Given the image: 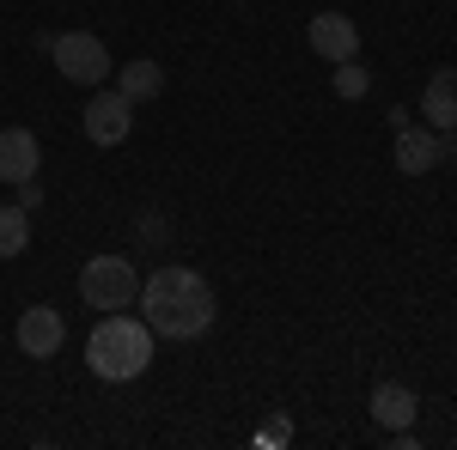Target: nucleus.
Returning a JSON list of instances; mask_svg holds the SVG:
<instances>
[{"instance_id": "nucleus-1", "label": "nucleus", "mask_w": 457, "mask_h": 450, "mask_svg": "<svg viewBox=\"0 0 457 450\" xmlns=\"http://www.w3.org/2000/svg\"><path fill=\"white\" fill-rule=\"evenodd\" d=\"M141 311H146V329L159 335V341H195V335H208L220 305H213V286L195 268H159V274L141 280Z\"/></svg>"}, {"instance_id": "nucleus-2", "label": "nucleus", "mask_w": 457, "mask_h": 450, "mask_svg": "<svg viewBox=\"0 0 457 450\" xmlns=\"http://www.w3.org/2000/svg\"><path fill=\"white\" fill-rule=\"evenodd\" d=\"M153 329H146V316H129V311H104V323L92 329V341H86V365L98 372L104 383H135L153 365Z\"/></svg>"}, {"instance_id": "nucleus-3", "label": "nucleus", "mask_w": 457, "mask_h": 450, "mask_svg": "<svg viewBox=\"0 0 457 450\" xmlns=\"http://www.w3.org/2000/svg\"><path fill=\"white\" fill-rule=\"evenodd\" d=\"M79 299H86V311H129V305L141 299L135 262H129V256H92V262L79 268Z\"/></svg>"}, {"instance_id": "nucleus-4", "label": "nucleus", "mask_w": 457, "mask_h": 450, "mask_svg": "<svg viewBox=\"0 0 457 450\" xmlns=\"http://www.w3.org/2000/svg\"><path fill=\"white\" fill-rule=\"evenodd\" d=\"M49 55H55L62 79L86 86V92H98V86H110V79H116V61H110L104 37H92V31H62L55 43H49Z\"/></svg>"}, {"instance_id": "nucleus-5", "label": "nucleus", "mask_w": 457, "mask_h": 450, "mask_svg": "<svg viewBox=\"0 0 457 450\" xmlns=\"http://www.w3.org/2000/svg\"><path fill=\"white\" fill-rule=\"evenodd\" d=\"M79 128H86L92 146H122L129 128H135V104H129L116 86H98V92H92V104L79 110Z\"/></svg>"}, {"instance_id": "nucleus-6", "label": "nucleus", "mask_w": 457, "mask_h": 450, "mask_svg": "<svg viewBox=\"0 0 457 450\" xmlns=\"http://www.w3.org/2000/svg\"><path fill=\"white\" fill-rule=\"evenodd\" d=\"M305 37H312V49L336 68V61H353L360 55V25H353L348 12H312V25H305Z\"/></svg>"}, {"instance_id": "nucleus-7", "label": "nucleus", "mask_w": 457, "mask_h": 450, "mask_svg": "<svg viewBox=\"0 0 457 450\" xmlns=\"http://www.w3.org/2000/svg\"><path fill=\"white\" fill-rule=\"evenodd\" d=\"M62 341H68V323H62L55 305H31V311L19 316V347H25L31 359H55Z\"/></svg>"}, {"instance_id": "nucleus-8", "label": "nucleus", "mask_w": 457, "mask_h": 450, "mask_svg": "<svg viewBox=\"0 0 457 450\" xmlns=\"http://www.w3.org/2000/svg\"><path fill=\"white\" fill-rule=\"evenodd\" d=\"M43 165V146L31 128H0V183H31Z\"/></svg>"}, {"instance_id": "nucleus-9", "label": "nucleus", "mask_w": 457, "mask_h": 450, "mask_svg": "<svg viewBox=\"0 0 457 450\" xmlns=\"http://www.w3.org/2000/svg\"><path fill=\"white\" fill-rule=\"evenodd\" d=\"M445 159V135L433 128H396V171L403 176H427Z\"/></svg>"}, {"instance_id": "nucleus-10", "label": "nucleus", "mask_w": 457, "mask_h": 450, "mask_svg": "<svg viewBox=\"0 0 457 450\" xmlns=\"http://www.w3.org/2000/svg\"><path fill=\"white\" fill-rule=\"evenodd\" d=\"M366 408H372V420H378L385 432H403V426H415V414H421V396H415L409 383H378Z\"/></svg>"}, {"instance_id": "nucleus-11", "label": "nucleus", "mask_w": 457, "mask_h": 450, "mask_svg": "<svg viewBox=\"0 0 457 450\" xmlns=\"http://www.w3.org/2000/svg\"><path fill=\"white\" fill-rule=\"evenodd\" d=\"M421 116L433 122V135H452L457 128V68H439L421 92Z\"/></svg>"}, {"instance_id": "nucleus-12", "label": "nucleus", "mask_w": 457, "mask_h": 450, "mask_svg": "<svg viewBox=\"0 0 457 450\" xmlns=\"http://www.w3.org/2000/svg\"><path fill=\"white\" fill-rule=\"evenodd\" d=\"M116 92L129 98V104H146V98H159L165 92V68L159 61H129V68H116Z\"/></svg>"}, {"instance_id": "nucleus-13", "label": "nucleus", "mask_w": 457, "mask_h": 450, "mask_svg": "<svg viewBox=\"0 0 457 450\" xmlns=\"http://www.w3.org/2000/svg\"><path fill=\"white\" fill-rule=\"evenodd\" d=\"M25 243H31V219H25V208H0V262L25 256Z\"/></svg>"}, {"instance_id": "nucleus-14", "label": "nucleus", "mask_w": 457, "mask_h": 450, "mask_svg": "<svg viewBox=\"0 0 457 450\" xmlns=\"http://www.w3.org/2000/svg\"><path fill=\"white\" fill-rule=\"evenodd\" d=\"M329 86H336V98H366V92H372V73L360 68V55H353V61H336Z\"/></svg>"}, {"instance_id": "nucleus-15", "label": "nucleus", "mask_w": 457, "mask_h": 450, "mask_svg": "<svg viewBox=\"0 0 457 450\" xmlns=\"http://www.w3.org/2000/svg\"><path fill=\"white\" fill-rule=\"evenodd\" d=\"M12 189H19V201H12V208H25V213H31L37 201H43V189H37V176H31V183H12Z\"/></svg>"}]
</instances>
